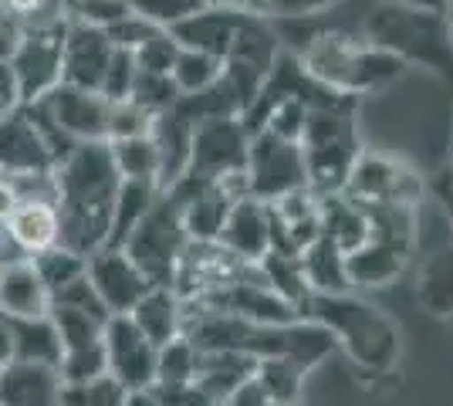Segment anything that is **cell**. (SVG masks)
<instances>
[{
	"instance_id": "6",
	"label": "cell",
	"mask_w": 453,
	"mask_h": 406,
	"mask_svg": "<svg viewBox=\"0 0 453 406\" xmlns=\"http://www.w3.org/2000/svg\"><path fill=\"white\" fill-rule=\"evenodd\" d=\"M187 248V227L180 220L176 203L166 194H159V200L150 207V213L135 224V231L122 244V251L129 254L135 268L150 278L152 288H173Z\"/></svg>"
},
{
	"instance_id": "40",
	"label": "cell",
	"mask_w": 453,
	"mask_h": 406,
	"mask_svg": "<svg viewBox=\"0 0 453 406\" xmlns=\"http://www.w3.org/2000/svg\"><path fill=\"white\" fill-rule=\"evenodd\" d=\"M135 18L150 20L163 31H173L176 24L189 20L193 14H200L203 7H210L207 0H126Z\"/></svg>"
},
{
	"instance_id": "25",
	"label": "cell",
	"mask_w": 453,
	"mask_h": 406,
	"mask_svg": "<svg viewBox=\"0 0 453 406\" xmlns=\"http://www.w3.org/2000/svg\"><path fill=\"white\" fill-rule=\"evenodd\" d=\"M345 268H349V281L352 288H382L389 281H396L399 274L406 271V251L403 248H393L386 241H362L359 248L345 254Z\"/></svg>"
},
{
	"instance_id": "1",
	"label": "cell",
	"mask_w": 453,
	"mask_h": 406,
	"mask_svg": "<svg viewBox=\"0 0 453 406\" xmlns=\"http://www.w3.org/2000/svg\"><path fill=\"white\" fill-rule=\"evenodd\" d=\"M55 207L61 244L88 257L109 244L112 207L122 176L115 170L109 142H81L55 166Z\"/></svg>"
},
{
	"instance_id": "14",
	"label": "cell",
	"mask_w": 453,
	"mask_h": 406,
	"mask_svg": "<svg viewBox=\"0 0 453 406\" xmlns=\"http://www.w3.org/2000/svg\"><path fill=\"white\" fill-rule=\"evenodd\" d=\"M105 342V376H112L126 393L156 387V356L159 349L133 326L129 315H112L102 332Z\"/></svg>"
},
{
	"instance_id": "41",
	"label": "cell",
	"mask_w": 453,
	"mask_h": 406,
	"mask_svg": "<svg viewBox=\"0 0 453 406\" xmlns=\"http://www.w3.org/2000/svg\"><path fill=\"white\" fill-rule=\"evenodd\" d=\"M133 14L126 0H65V18L72 24H88L98 31H112L119 20Z\"/></svg>"
},
{
	"instance_id": "29",
	"label": "cell",
	"mask_w": 453,
	"mask_h": 406,
	"mask_svg": "<svg viewBox=\"0 0 453 406\" xmlns=\"http://www.w3.org/2000/svg\"><path fill=\"white\" fill-rule=\"evenodd\" d=\"M298 261H302L304 285L311 295H345V291H352L349 268H345V251L335 248L328 237L311 241L298 254Z\"/></svg>"
},
{
	"instance_id": "36",
	"label": "cell",
	"mask_w": 453,
	"mask_h": 406,
	"mask_svg": "<svg viewBox=\"0 0 453 406\" xmlns=\"http://www.w3.org/2000/svg\"><path fill=\"white\" fill-rule=\"evenodd\" d=\"M302 366H295L291 359H261L257 369H254V379L265 387V393L271 396V403H298L302 396V383H304Z\"/></svg>"
},
{
	"instance_id": "39",
	"label": "cell",
	"mask_w": 453,
	"mask_h": 406,
	"mask_svg": "<svg viewBox=\"0 0 453 406\" xmlns=\"http://www.w3.org/2000/svg\"><path fill=\"white\" fill-rule=\"evenodd\" d=\"M129 102H135V105H139L142 112H150V116H159V112H170V109L180 105V92H176V85H173L170 75L135 72Z\"/></svg>"
},
{
	"instance_id": "56",
	"label": "cell",
	"mask_w": 453,
	"mask_h": 406,
	"mask_svg": "<svg viewBox=\"0 0 453 406\" xmlns=\"http://www.w3.org/2000/svg\"><path fill=\"white\" fill-rule=\"evenodd\" d=\"M207 4H224V7H237L241 0H207Z\"/></svg>"
},
{
	"instance_id": "2",
	"label": "cell",
	"mask_w": 453,
	"mask_h": 406,
	"mask_svg": "<svg viewBox=\"0 0 453 406\" xmlns=\"http://www.w3.org/2000/svg\"><path fill=\"white\" fill-rule=\"evenodd\" d=\"M362 38L379 51H389L406 68L419 65L453 85V34L447 14H430L393 0H379L365 14Z\"/></svg>"
},
{
	"instance_id": "30",
	"label": "cell",
	"mask_w": 453,
	"mask_h": 406,
	"mask_svg": "<svg viewBox=\"0 0 453 406\" xmlns=\"http://www.w3.org/2000/svg\"><path fill=\"white\" fill-rule=\"evenodd\" d=\"M315 200H319L321 237H328L345 254L359 248L362 241H369V220H365V211L356 200H349L345 194L315 196Z\"/></svg>"
},
{
	"instance_id": "37",
	"label": "cell",
	"mask_w": 453,
	"mask_h": 406,
	"mask_svg": "<svg viewBox=\"0 0 453 406\" xmlns=\"http://www.w3.org/2000/svg\"><path fill=\"white\" fill-rule=\"evenodd\" d=\"M196 359H200V349L189 339H183V335L173 339L170 346H163L156 356V387H187V383H193Z\"/></svg>"
},
{
	"instance_id": "42",
	"label": "cell",
	"mask_w": 453,
	"mask_h": 406,
	"mask_svg": "<svg viewBox=\"0 0 453 406\" xmlns=\"http://www.w3.org/2000/svg\"><path fill=\"white\" fill-rule=\"evenodd\" d=\"M58 406H126V389L112 376H98L92 383H61V403Z\"/></svg>"
},
{
	"instance_id": "57",
	"label": "cell",
	"mask_w": 453,
	"mask_h": 406,
	"mask_svg": "<svg viewBox=\"0 0 453 406\" xmlns=\"http://www.w3.org/2000/svg\"><path fill=\"white\" fill-rule=\"evenodd\" d=\"M274 406H302V403H274Z\"/></svg>"
},
{
	"instance_id": "50",
	"label": "cell",
	"mask_w": 453,
	"mask_h": 406,
	"mask_svg": "<svg viewBox=\"0 0 453 406\" xmlns=\"http://www.w3.org/2000/svg\"><path fill=\"white\" fill-rule=\"evenodd\" d=\"M220 406H274V403H271V396L265 393V387L250 376V379L234 389Z\"/></svg>"
},
{
	"instance_id": "21",
	"label": "cell",
	"mask_w": 453,
	"mask_h": 406,
	"mask_svg": "<svg viewBox=\"0 0 453 406\" xmlns=\"http://www.w3.org/2000/svg\"><path fill=\"white\" fill-rule=\"evenodd\" d=\"M244 20V11L241 7H224V4H210L200 14H193L189 20L176 24L170 34L176 38L180 48H189V51H203V55H213V58H226L230 44L237 38V27Z\"/></svg>"
},
{
	"instance_id": "7",
	"label": "cell",
	"mask_w": 453,
	"mask_h": 406,
	"mask_svg": "<svg viewBox=\"0 0 453 406\" xmlns=\"http://www.w3.org/2000/svg\"><path fill=\"white\" fill-rule=\"evenodd\" d=\"M35 116L48 135L61 146V153L68 156L81 142H105L109 139V109L112 102L102 98L98 92L72 88V85H58L44 98L31 102Z\"/></svg>"
},
{
	"instance_id": "33",
	"label": "cell",
	"mask_w": 453,
	"mask_h": 406,
	"mask_svg": "<svg viewBox=\"0 0 453 406\" xmlns=\"http://www.w3.org/2000/svg\"><path fill=\"white\" fill-rule=\"evenodd\" d=\"M220 75H224V61L213 58V55H203V51H189V48H180V55H176L170 72L180 98L207 92Z\"/></svg>"
},
{
	"instance_id": "19",
	"label": "cell",
	"mask_w": 453,
	"mask_h": 406,
	"mask_svg": "<svg viewBox=\"0 0 453 406\" xmlns=\"http://www.w3.org/2000/svg\"><path fill=\"white\" fill-rule=\"evenodd\" d=\"M4 244L7 251L20 257H38L61 244V220H58L55 200H20L18 211L4 224Z\"/></svg>"
},
{
	"instance_id": "27",
	"label": "cell",
	"mask_w": 453,
	"mask_h": 406,
	"mask_svg": "<svg viewBox=\"0 0 453 406\" xmlns=\"http://www.w3.org/2000/svg\"><path fill=\"white\" fill-rule=\"evenodd\" d=\"M416 302L426 315L450 322L453 318V241L436 248L416 274Z\"/></svg>"
},
{
	"instance_id": "62",
	"label": "cell",
	"mask_w": 453,
	"mask_h": 406,
	"mask_svg": "<svg viewBox=\"0 0 453 406\" xmlns=\"http://www.w3.org/2000/svg\"><path fill=\"white\" fill-rule=\"evenodd\" d=\"M450 159H453V142H450Z\"/></svg>"
},
{
	"instance_id": "38",
	"label": "cell",
	"mask_w": 453,
	"mask_h": 406,
	"mask_svg": "<svg viewBox=\"0 0 453 406\" xmlns=\"http://www.w3.org/2000/svg\"><path fill=\"white\" fill-rule=\"evenodd\" d=\"M342 0H241L237 7L247 14H257L265 20H298V18H321Z\"/></svg>"
},
{
	"instance_id": "12",
	"label": "cell",
	"mask_w": 453,
	"mask_h": 406,
	"mask_svg": "<svg viewBox=\"0 0 453 406\" xmlns=\"http://www.w3.org/2000/svg\"><path fill=\"white\" fill-rule=\"evenodd\" d=\"M250 133L241 119H203L193 126L187 176L200 180H244Z\"/></svg>"
},
{
	"instance_id": "24",
	"label": "cell",
	"mask_w": 453,
	"mask_h": 406,
	"mask_svg": "<svg viewBox=\"0 0 453 406\" xmlns=\"http://www.w3.org/2000/svg\"><path fill=\"white\" fill-rule=\"evenodd\" d=\"M133 326L146 339H150L156 349L170 346L173 339L183 335V322H187V305L183 298L173 288H150L142 295V302L129 311Z\"/></svg>"
},
{
	"instance_id": "46",
	"label": "cell",
	"mask_w": 453,
	"mask_h": 406,
	"mask_svg": "<svg viewBox=\"0 0 453 406\" xmlns=\"http://www.w3.org/2000/svg\"><path fill=\"white\" fill-rule=\"evenodd\" d=\"M135 72H139V68H135L133 51L115 48L112 65H109L105 81H102V98H109V102H129V96H133Z\"/></svg>"
},
{
	"instance_id": "20",
	"label": "cell",
	"mask_w": 453,
	"mask_h": 406,
	"mask_svg": "<svg viewBox=\"0 0 453 406\" xmlns=\"http://www.w3.org/2000/svg\"><path fill=\"white\" fill-rule=\"evenodd\" d=\"M51 315V291L44 288L31 257H7L0 271V318H44Z\"/></svg>"
},
{
	"instance_id": "47",
	"label": "cell",
	"mask_w": 453,
	"mask_h": 406,
	"mask_svg": "<svg viewBox=\"0 0 453 406\" xmlns=\"http://www.w3.org/2000/svg\"><path fill=\"white\" fill-rule=\"evenodd\" d=\"M150 122H152V116L142 112L135 102H112V109H109V139H105V142L146 135L150 133Z\"/></svg>"
},
{
	"instance_id": "54",
	"label": "cell",
	"mask_w": 453,
	"mask_h": 406,
	"mask_svg": "<svg viewBox=\"0 0 453 406\" xmlns=\"http://www.w3.org/2000/svg\"><path fill=\"white\" fill-rule=\"evenodd\" d=\"M14 359V352H11V335H7V329H4V322H0V369L7 366Z\"/></svg>"
},
{
	"instance_id": "9",
	"label": "cell",
	"mask_w": 453,
	"mask_h": 406,
	"mask_svg": "<svg viewBox=\"0 0 453 406\" xmlns=\"http://www.w3.org/2000/svg\"><path fill=\"white\" fill-rule=\"evenodd\" d=\"M247 196L261 203H278L284 196L308 190V170H304V153L298 142H288L271 133L250 135L244 170Z\"/></svg>"
},
{
	"instance_id": "34",
	"label": "cell",
	"mask_w": 453,
	"mask_h": 406,
	"mask_svg": "<svg viewBox=\"0 0 453 406\" xmlns=\"http://www.w3.org/2000/svg\"><path fill=\"white\" fill-rule=\"evenodd\" d=\"M109 153L122 180H152L159 183V159L150 142V133L135 135V139H115L109 142Z\"/></svg>"
},
{
	"instance_id": "52",
	"label": "cell",
	"mask_w": 453,
	"mask_h": 406,
	"mask_svg": "<svg viewBox=\"0 0 453 406\" xmlns=\"http://www.w3.org/2000/svg\"><path fill=\"white\" fill-rule=\"evenodd\" d=\"M403 7H413V11H430V14H447L450 11V0H393Z\"/></svg>"
},
{
	"instance_id": "18",
	"label": "cell",
	"mask_w": 453,
	"mask_h": 406,
	"mask_svg": "<svg viewBox=\"0 0 453 406\" xmlns=\"http://www.w3.org/2000/svg\"><path fill=\"white\" fill-rule=\"evenodd\" d=\"M217 248L241 264H261L271 254V211L254 196H241L226 213Z\"/></svg>"
},
{
	"instance_id": "16",
	"label": "cell",
	"mask_w": 453,
	"mask_h": 406,
	"mask_svg": "<svg viewBox=\"0 0 453 406\" xmlns=\"http://www.w3.org/2000/svg\"><path fill=\"white\" fill-rule=\"evenodd\" d=\"M88 285L98 295L109 315H129L152 288L150 278L133 264V257L122 248H98L88 254Z\"/></svg>"
},
{
	"instance_id": "63",
	"label": "cell",
	"mask_w": 453,
	"mask_h": 406,
	"mask_svg": "<svg viewBox=\"0 0 453 406\" xmlns=\"http://www.w3.org/2000/svg\"><path fill=\"white\" fill-rule=\"evenodd\" d=\"M0 241H4V234H0Z\"/></svg>"
},
{
	"instance_id": "13",
	"label": "cell",
	"mask_w": 453,
	"mask_h": 406,
	"mask_svg": "<svg viewBox=\"0 0 453 406\" xmlns=\"http://www.w3.org/2000/svg\"><path fill=\"white\" fill-rule=\"evenodd\" d=\"M196 305H207V309L244 318L254 326H288V322L302 318V311L291 302H284L281 295L261 278V268H257V278H250V271H247V274L226 281L220 288H210L207 295L196 298Z\"/></svg>"
},
{
	"instance_id": "53",
	"label": "cell",
	"mask_w": 453,
	"mask_h": 406,
	"mask_svg": "<svg viewBox=\"0 0 453 406\" xmlns=\"http://www.w3.org/2000/svg\"><path fill=\"white\" fill-rule=\"evenodd\" d=\"M126 406H163V400L156 396V389H133L126 393Z\"/></svg>"
},
{
	"instance_id": "60",
	"label": "cell",
	"mask_w": 453,
	"mask_h": 406,
	"mask_svg": "<svg viewBox=\"0 0 453 406\" xmlns=\"http://www.w3.org/2000/svg\"><path fill=\"white\" fill-rule=\"evenodd\" d=\"M447 326H450V332H453V318H450V322H447Z\"/></svg>"
},
{
	"instance_id": "51",
	"label": "cell",
	"mask_w": 453,
	"mask_h": 406,
	"mask_svg": "<svg viewBox=\"0 0 453 406\" xmlns=\"http://www.w3.org/2000/svg\"><path fill=\"white\" fill-rule=\"evenodd\" d=\"M18 203H20L18 183H14L11 176H0V231H4L7 217L18 211Z\"/></svg>"
},
{
	"instance_id": "59",
	"label": "cell",
	"mask_w": 453,
	"mask_h": 406,
	"mask_svg": "<svg viewBox=\"0 0 453 406\" xmlns=\"http://www.w3.org/2000/svg\"><path fill=\"white\" fill-rule=\"evenodd\" d=\"M447 14H453V0H450V11H447Z\"/></svg>"
},
{
	"instance_id": "17",
	"label": "cell",
	"mask_w": 453,
	"mask_h": 406,
	"mask_svg": "<svg viewBox=\"0 0 453 406\" xmlns=\"http://www.w3.org/2000/svg\"><path fill=\"white\" fill-rule=\"evenodd\" d=\"M115 44L105 31L88 24H72L65 31V55H61V85L85 88L102 96V81L112 65Z\"/></svg>"
},
{
	"instance_id": "32",
	"label": "cell",
	"mask_w": 453,
	"mask_h": 406,
	"mask_svg": "<svg viewBox=\"0 0 453 406\" xmlns=\"http://www.w3.org/2000/svg\"><path fill=\"white\" fill-rule=\"evenodd\" d=\"M261 268V278H265L271 288L281 295L284 302H291L295 309L302 311L304 318V305H308V298H311V291L304 285V274H302V261H298V254H278L271 251L257 264Z\"/></svg>"
},
{
	"instance_id": "58",
	"label": "cell",
	"mask_w": 453,
	"mask_h": 406,
	"mask_svg": "<svg viewBox=\"0 0 453 406\" xmlns=\"http://www.w3.org/2000/svg\"><path fill=\"white\" fill-rule=\"evenodd\" d=\"M447 18H450V34H453V14H447Z\"/></svg>"
},
{
	"instance_id": "26",
	"label": "cell",
	"mask_w": 453,
	"mask_h": 406,
	"mask_svg": "<svg viewBox=\"0 0 453 406\" xmlns=\"http://www.w3.org/2000/svg\"><path fill=\"white\" fill-rule=\"evenodd\" d=\"M254 369H257V359H250L244 352H200L193 383L220 406L234 389L254 376Z\"/></svg>"
},
{
	"instance_id": "55",
	"label": "cell",
	"mask_w": 453,
	"mask_h": 406,
	"mask_svg": "<svg viewBox=\"0 0 453 406\" xmlns=\"http://www.w3.org/2000/svg\"><path fill=\"white\" fill-rule=\"evenodd\" d=\"M7 257H14V251H4V241H0V271L7 264Z\"/></svg>"
},
{
	"instance_id": "43",
	"label": "cell",
	"mask_w": 453,
	"mask_h": 406,
	"mask_svg": "<svg viewBox=\"0 0 453 406\" xmlns=\"http://www.w3.org/2000/svg\"><path fill=\"white\" fill-rule=\"evenodd\" d=\"M176 55H180V44H176L170 31H156L146 44H139L133 51L135 68L139 72H152V75H170Z\"/></svg>"
},
{
	"instance_id": "5",
	"label": "cell",
	"mask_w": 453,
	"mask_h": 406,
	"mask_svg": "<svg viewBox=\"0 0 453 406\" xmlns=\"http://www.w3.org/2000/svg\"><path fill=\"white\" fill-rule=\"evenodd\" d=\"M356 105H321L308 109L304 133L298 139L308 170V194L332 196L345 190V180L359 159V126H356Z\"/></svg>"
},
{
	"instance_id": "4",
	"label": "cell",
	"mask_w": 453,
	"mask_h": 406,
	"mask_svg": "<svg viewBox=\"0 0 453 406\" xmlns=\"http://www.w3.org/2000/svg\"><path fill=\"white\" fill-rule=\"evenodd\" d=\"M298 58L311 78L352 98L393 85L406 72L403 61L393 58L389 51L372 48L365 38H352L345 31H325V27L304 44Z\"/></svg>"
},
{
	"instance_id": "8",
	"label": "cell",
	"mask_w": 453,
	"mask_h": 406,
	"mask_svg": "<svg viewBox=\"0 0 453 406\" xmlns=\"http://www.w3.org/2000/svg\"><path fill=\"white\" fill-rule=\"evenodd\" d=\"M65 31H68V18L41 20V24L18 27V41H14L7 61H11V68H14L20 102H24V105L38 102V98H44L51 88L61 85Z\"/></svg>"
},
{
	"instance_id": "44",
	"label": "cell",
	"mask_w": 453,
	"mask_h": 406,
	"mask_svg": "<svg viewBox=\"0 0 453 406\" xmlns=\"http://www.w3.org/2000/svg\"><path fill=\"white\" fill-rule=\"evenodd\" d=\"M304 116H308V105L302 98H284L278 102L265 119V133L278 135V139H288V142H298L304 133Z\"/></svg>"
},
{
	"instance_id": "45",
	"label": "cell",
	"mask_w": 453,
	"mask_h": 406,
	"mask_svg": "<svg viewBox=\"0 0 453 406\" xmlns=\"http://www.w3.org/2000/svg\"><path fill=\"white\" fill-rule=\"evenodd\" d=\"M0 14L14 27L65 18V0H0Z\"/></svg>"
},
{
	"instance_id": "49",
	"label": "cell",
	"mask_w": 453,
	"mask_h": 406,
	"mask_svg": "<svg viewBox=\"0 0 453 406\" xmlns=\"http://www.w3.org/2000/svg\"><path fill=\"white\" fill-rule=\"evenodd\" d=\"M430 194L436 196V203H440V211H443V217H447V224H450L453 231V159H447V166L434 176Z\"/></svg>"
},
{
	"instance_id": "31",
	"label": "cell",
	"mask_w": 453,
	"mask_h": 406,
	"mask_svg": "<svg viewBox=\"0 0 453 406\" xmlns=\"http://www.w3.org/2000/svg\"><path fill=\"white\" fill-rule=\"evenodd\" d=\"M159 183L152 180H122L112 207V227H109V244L105 248H122L126 237L135 231V224L150 213V207L159 200Z\"/></svg>"
},
{
	"instance_id": "23",
	"label": "cell",
	"mask_w": 453,
	"mask_h": 406,
	"mask_svg": "<svg viewBox=\"0 0 453 406\" xmlns=\"http://www.w3.org/2000/svg\"><path fill=\"white\" fill-rule=\"evenodd\" d=\"M61 376L55 366L11 359L0 369V406H58Z\"/></svg>"
},
{
	"instance_id": "3",
	"label": "cell",
	"mask_w": 453,
	"mask_h": 406,
	"mask_svg": "<svg viewBox=\"0 0 453 406\" xmlns=\"http://www.w3.org/2000/svg\"><path fill=\"white\" fill-rule=\"evenodd\" d=\"M304 315L332 332L335 346H342L352 363L365 372H389L399 363V329L396 322L376 305L345 295H311Z\"/></svg>"
},
{
	"instance_id": "35",
	"label": "cell",
	"mask_w": 453,
	"mask_h": 406,
	"mask_svg": "<svg viewBox=\"0 0 453 406\" xmlns=\"http://www.w3.org/2000/svg\"><path fill=\"white\" fill-rule=\"evenodd\" d=\"M31 264H35V271L41 274L44 288L51 291V298H55L58 291H65L68 285H75V281L85 278L88 257H81V254L68 251L65 244H58V248H51V251L31 257Z\"/></svg>"
},
{
	"instance_id": "15",
	"label": "cell",
	"mask_w": 453,
	"mask_h": 406,
	"mask_svg": "<svg viewBox=\"0 0 453 406\" xmlns=\"http://www.w3.org/2000/svg\"><path fill=\"white\" fill-rule=\"evenodd\" d=\"M342 194L356 200L359 207H372V203H413L416 207V196L423 194V183L413 170H406L396 159L359 153Z\"/></svg>"
},
{
	"instance_id": "22",
	"label": "cell",
	"mask_w": 453,
	"mask_h": 406,
	"mask_svg": "<svg viewBox=\"0 0 453 406\" xmlns=\"http://www.w3.org/2000/svg\"><path fill=\"white\" fill-rule=\"evenodd\" d=\"M150 142L159 159V190H170L176 180L187 176L189 146H193V122L180 109L159 112L150 122Z\"/></svg>"
},
{
	"instance_id": "11",
	"label": "cell",
	"mask_w": 453,
	"mask_h": 406,
	"mask_svg": "<svg viewBox=\"0 0 453 406\" xmlns=\"http://www.w3.org/2000/svg\"><path fill=\"white\" fill-rule=\"evenodd\" d=\"M61 159V146L48 135L31 105H18L0 119V176H48Z\"/></svg>"
},
{
	"instance_id": "28",
	"label": "cell",
	"mask_w": 453,
	"mask_h": 406,
	"mask_svg": "<svg viewBox=\"0 0 453 406\" xmlns=\"http://www.w3.org/2000/svg\"><path fill=\"white\" fill-rule=\"evenodd\" d=\"M0 322L11 335V352L18 363H41V366L58 369L61 339H58L51 315H44V318H0Z\"/></svg>"
},
{
	"instance_id": "10",
	"label": "cell",
	"mask_w": 453,
	"mask_h": 406,
	"mask_svg": "<svg viewBox=\"0 0 453 406\" xmlns=\"http://www.w3.org/2000/svg\"><path fill=\"white\" fill-rule=\"evenodd\" d=\"M176 203L180 220L187 227L189 244H217L220 227H224L230 207L247 196L244 180H200V176H183L170 190H163Z\"/></svg>"
},
{
	"instance_id": "61",
	"label": "cell",
	"mask_w": 453,
	"mask_h": 406,
	"mask_svg": "<svg viewBox=\"0 0 453 406\" xmlns=\"http://www.w3.org/2000/svg\"><path fill=\"white\" fill-rule=\"evenodd\" d=\"M4 116H7V112H4V109H0V119H4Z\"/></svg>"
},
{
	"instance_id": "48",
	"label": "cell",
	"mask_w": 453,
	"mask_h": 406,
	"mask_svg": "<svg viewBox=\"0 0 453 406\" xmlns=\"http://www.w3.org/2000/svg\"><path fill=\"white\" fill-rule=\"evenodd\" d=\"M152 389L163 400V406H217L196 383H187V387H152Z\"/></svg>"
}]
</instances>
